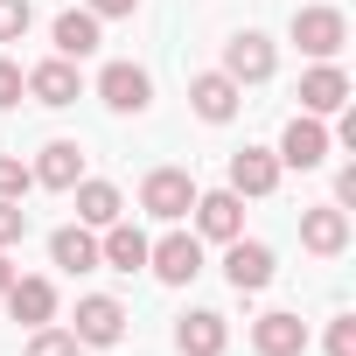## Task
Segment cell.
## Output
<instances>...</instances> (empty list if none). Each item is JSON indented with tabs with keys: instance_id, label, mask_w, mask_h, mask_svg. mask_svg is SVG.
Masks as SVG:
<instances>
[{
	"instance_id": "obj_1",
	"label": "cell",
	"mask_w": 356,
	"mask_h": 356,
	"mask_svg": "<svg viewBox=\"0 0 356 356\" xmlns=\"http://www.w3.org/2000/svg\"><path fill=\"white\" fill-rule=\"evenodd\" d=\"M196 196H203V189H196L189 168H154L147 182H140V210L161 217V224H182V217L196 210Z\"/></svg>"
},
{
	"instance_id": "obj_2",
	"label": "cell",
	"mask_w": 356,
	"mask_h": 356,
	"mask_svg": "<svg viewBox=\"0 0 356 356\" xmlns=\"http://www.w3.org/2000/svg\"><path fill=\"white\" fill-rule=\"evenodd\" d=\"M293 42H300V56L335 63L342 42H349V15H342V8H300V15H293Z\"/></svg>"
},
{
	"instance_id": "obj_3",
	"label": "cell",
	"mask_w": 356,
	"mask_h": 356,
	"mask_svg": "<svg viewBox=\"0 0 356 356\" xmlns=\"http://www.w3.org/2000/svg\"><path fill=\"white\" fill-rule=\"evenodd\" d=\"M147 266H154V280H168V286H189V280L203 273V238H196V231H168L161 245H147Z\"/></svg>"
},
{
	"instance_id": "obj_4",
	"label": "cell",
	"mask_w": 356,
	"mask_h": 356,
	"mask_svg": "<svg viewBox=\"0 0 356 356\" xmlns=\"http://www.w3.org/2000/svg\"><path fill=\"white\" fill-rule=\"evenodd\" d=\"M70 335H77V342H91V349H112V342H126V307H119L112 293H84V300H77Z\"/></svg>"
},
{
	"instance_id": "obj_5",
	"label": "cell",
	"mask_w": 356,
	"mask_h": 356,
	"mask_svg": "<svg viewBox=\"0 0 356 356\" xmlns=\"http://www.w3.org/2000/svg\"><path fill=\"white\" fill-rule=\"evenodd\" d=\"M98 98H105L112 112H147V105H154V77H147L140 63H105V70H98Z\"/></svg>"
},
{
	"instance_id": "obj_6",
	"label": "cell",
	"mask_w": 356,
	"mask_h": 356,
	"mask_svg": "<svg viewBox=\"0 0 356 356\" xmlns=\"http://www.w3.org/2000/svg\"><path fill=\"white\" fill-rule=\"evenodd\" d=\"M189 105H196V119L224 126V119H238L245 84H238V77H224V70H203V77H189Z\"/></svg>"
},
{
	"instance_id": "obj_7",
	"label": "cell",
	"mask_w": 356,
	"mask_h": 356,
	"mask_svg": "<svg viewBox=\"0 0 356 356\" xmlns=\"http://www.w3.org/2000/svg\"><path fill=\"white\" fill-rule=\"evenodd\" d=\"M328 161V126L314 112H293L280 133V168H321Z\"/></svg>"
},
{
	"instance_id": "obj_8",
	"label": "cell",
	"mask_w": 356,
	"mask_h": 356,
	"mask_svg": "<svg viewBox=\"0 0 356 356\" xmlns=\"http://www.w3.org/2000/svg\"><path fill=\"white\" fill-rule=\"evenodd\" d=\"M300 245H307L314 259H342V252H349V210H335V203L300 210Z\"/></svg>"
},
{
	"instance_id": "obj_9",
	"label": "cell",
	"mask_w": 356,
	"mask_h": 356,
	"mask_svg": "<svg viewBox=\"0 0 356 356\" xmlns=\"http://www.w3.org/2000/svg\"><path fill=\"white\" fill-rule=\"evenodd\" d=\"M224 280H231L238 293L273 286V245H259V238H231V245H224Z\"/></svg>"
},
{
	"instance_id": "obj_10",
	"label": "cell",
	"mask_w": 356,
	"mask_h": 356,
	"mask_svg": "<svg viewBox=\"0 0 356 356\" xmlns=\"http://www.w3.org/2000/svg\"><path fill=\"white\" fill-rule=\"evenodd\" d=\"M273 63H280V56H273V42H266L259 29H245V35L224 42V77H238V84H266Z\"/></svg>"
},
{
	"instance_id": "obj_11",
	"label": "cell",
	"mask_w": 356,
	"mask_h": 356,
	"mask_svg": "<svg viewBox=\"0 0 356 356\" xmlns=\"http://www.w3.org/2000/svg\"><path fill=\"white\" fill-rule=\"evenodd\" d=\"M224 342H231V328H224L217 307H189L182 321H175V349L182 356H224Z\"/></svg>"
},
{
	"instance_id": "obj_12",
	"label": "cell",
	"mask_w": 356,
	"mask_h": 356,
	"mask_svg": "<svg viewBox=\"0 0 356 356\" xmlns=\"http://www.w3.org/2000/svg\"><path fill=\"white\" fill-rule=\"evenodd\" d=\"M77 91H84V77H77V63H70V56H49V63H35V70H29V98H35V105H49V112H56V105H77Z\"/></svg>"
},
{
	"instance_id": "obj_13",
	"label": "cell",
	"mask_w": 356,
	"mask_h": 356,
	"mask_svg": "<svg viewBox=\"0 0 356 356\" xmlns=\"http://www.w3.org/2000/svg\"><path fill=\"white\" fill-rule=\"evenodd\" d=\"M196 231H203V238H217V245L245 238V196H231V189L196 196Z\"/></svg>"
},
{
	"instance_id": "obj_14",
	"label": "cell",
	"mask_w": 356,
	"mask_h": 356,
	"mask_svg": "<svg viewBox=\"0 0 356 356\" xmlns=\"http://www.w3.org/2000/svg\"><path fill=\"white\" fill-rule=\"evenodd\" d=\"M273 189H280V154L273 147L231 154V196H273Z\"/></svg>"
},
{
	"instance_id": "obj_15",
	"label": "cell",
	"mask_w": 356,
	"mask_h": 356,
	"mask_svg": "<svg viewBox=\"0 0 356 356\" xmlns=\"http://www.w3.org/2000/svg\"><path fill=\"white\" fill-rule=\"evenodd\" d=\"M0 300H8V314H15V321H29V328H42V321H56V286H49L42 273H29V280L15 273V286L0 293Z\"/></svg>"
},
{
	"instance_id": "obj_16",
	"label": "cell",
	"mask_w": 356,
	"mask_h": 356,
	"mask_svg": "<svg viewBox=\"0 0 356 356\" xmlns=\"http://www.w3.org/2000/svg\"><path fill=\"white\" fill-rule=\"evenodd\" d=\"M342 105H349V77H342L335 63H314V70H300V112L328 119V112H342Z\"/></svg>"
},
{
	"instance_id": "obj_17",
	"label": "cell",
	"mask_w": 356,
	"mask_h": 356,
	"mask_svg": "<svg viewBox=\"0 0 356 356\" xmlns=\"http://www.w3.org/2000/svg\"><path fill=\"white\" fill-rule=\"evenodd\" d=\"M252 349L259 356H307V321L300 314H259L252 321Z\"/></svg>"
},
{
	"instance_id": "obj_18",
	"label": "cell",
	"mask_w": 356,
	"mask_h": 356,
	"mask_svg": "<svg viewBox=\"0 0 356 356\" xmlns=\"http://www.w3.org/2000/svg\"><path fill=\"white\" fill-rule=\"evenodd\" d=\"M29 175H35L42 189H77V182H84V147H77V140H49Z\"/></svg>"
},
{
	"instance_id": "obj_19",
	"label": "cell",
	"mask_w": 356,
	"mask_h": 356,
	"mask_svg": "<svg viewBox=\"0 0 356 356\" xmlns=\"http://www.w3.org/2000/svg\"><path fill=\"white\" fill-rule=\"evenodd\" d=\"M49 35H56V56H70V63H84V56H91V49L105 42V35H98V15H91V8H63Z\"/></svg>"
},
{
	"instance_id": "obj_20",
	"label": "cell",
	"mask_w": 356,
	"mask_h": 356,
	"mask_svg": "<svg viewBox=\"0 0 356 356\" xmlns=\"http://www.w3.org/2000/svg\"><path fill=\"white\" fill-rule=\"evenodd\" d=\"M98 266H112V273H140V266H147V231H133L126 217L105 224V238H98Z\"/></svg>"
},
{
	"instance_id": "obj_21",
	"label": "cell",
	"mask_w": 356,
	"mask_h": 356,
	"mask_svg": "<svg viewBox=\"0 0 356 356\" xmlns=\"http://www.w3.org/2000/svg\"><path fill=\"white\" fill-rule=\"evenodd\" d=\"M70 196H77V224H84V231H105V224H119V210H126L112 182H77Z\"/></svg>"
},
{
	"instance_id": "obj_22",
	"label": "cell",
	"mask_w": 356,
	"mask_h": 356,
	"mask_svg": "<svg viewBox=\"0 0 356 356\" xmlns=\"http://www.w3.org/2000/svg\"><path fill=\"white\" fill-rule=\"evenodd\" d=\"M49 259H56L63 273H91V266H98V238H91L84 224H63V231L49 238Z\"/></svg>"
},
{
	"instance_id": "obj_23",
	"label": "cell",
	"mask_w": 356,
	"mask_h": 356,
	"mask_svg": "<svg viewBox=\"0 0 356 356\" xmlns=\"http://www.w3.org/2000/svg\"><path fill=\"white\" fill-rule=\"evenodd\" d=\"M77 349H84V342H77L70 328H49V321L29 335V356H77Z\"/></svg>"
},
{
	"instance_id": "obj_24",
	"label": "cell",
	"mask_w": 356,
	"mask_h": 356,
	"mask_svg": "<svg viewBox=\"0 0 356 356\" xmlns=\"http://www.w3.org/2000/svg\"><path fill=\"white\" fill-rule=\"evenodd\" d=\"M35 189V175H29V161H15V154H0V196H8V203H22Z\"/></svg>"
},
{
	"instance_id": "obj_25",
	"label": "cell",
	"mask_w": 356,
	"mask_h": 356,
	"mask_svg": "<svg viewBox=\"0 0 356 356\" xmlns=\"http://www.w3.org/2000/svg\"><path fill=\"white\" fill-rule=\"evenodd\" d=\"M29 22H35L29 0H0V42H22V35H29Z\"/></svg>"
},
{
	"instance_id": "obj_26",
	"label": "cell",
	"mask_w": 356,
	"mask_h": 356,
	"mask_svg": "<svg viewBox=\"0 0 356 356\" xmlns=\"http://www.w3.org/2000/svg\"><path fill=\"white\" fill-rule=\"evenodd\" d=\"M22 91H29V70L0 56V112H15V105H22Z\"/></svg>"
},
{
	"instance_id": "obj_27",
	"label": "cell",
	"mask_w": 356,
	"mask_h": 356,
	"mask_svg": "<svg viewBox=\"0 0 356 356\" xmlns=\"http://www.w3.org/2000/svg\"><path fill=\"white\" fill-rule=\"evenodd\" d=\"M22 238H29V210L0 196V252H8V245H22Z\"/></svg>"
},
{
	"instance_id": "obj_28",
	"label": "cell",
	"mask_w": 356,
	"mask_h": 356,
	"mask_svg": "<svg viewBox=\"0 0 356 356\" xmlns=\"http://www.w3.org/2000/svg\"><path fill=\"white\" fill-rule=\"evenodd\" d=\"M328 356H356V314H335L328 321Z\"/></svg>"
},
{
	"instance_id": "obj_29",
	"label": "cell",
	"mask_w": 356,
	"mask_h": 356,
	"mask_svg": "<svg viewBox=\"0 0 356 356\" xmlns=\"http://www.w3.org/2000/svg\"><path fill=\"white\" fill-rule=\"evenodd\" d=\"M84 8H91V15H98V22H126V15H133V8H140V0H84Z\"/></svg>"
},
{
	"instance_id": "obj_30",
	"label": "cell",
	"mask_w": 356,
	"mask_h": 356,
	"mask_svg": "<svg viewBox=\"0 0 356 356\" xmlns=\"http://www.w3.org/2000/svg\"><path fill=\"white\" fill-rule=\"evenodd\" d=\"M15 286V266H8V252H0V293H8Z\"/></svg>"
}]
</instances>
